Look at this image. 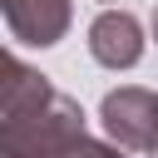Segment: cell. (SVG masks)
I'll return each instance as SVG.
<instances>
[{
    "instance_id": "obj_4",
    "label": "cell",
    "mask_w": 158,
    "mask_h": 158,
    "mask_svg": "<svg viewBox=\"0 0 158 158\" xmlns=\"http://www.w3.org/2000/svg\"><path fill=\"white\" fill-rule=\"evenodd\" d=\"M89 54L104 69H133L143 59V25L133 10H104L89 25Z\"/></svg>"
},
{
    "instance_id": "obj_3",
    "label": "cell",
    "mask_w": 158,
    "mask_h": 158,
    "mask_svg": "<svg viewBox=\"0 0 158 158\" xmlns=\"http://www.w3.org/2000/svg\"><path fill=\"white\" fill-rule=\"evenodd\" d=\"M0 10H5L10 40L30 44V49L59 44L74 25V0H0Z\"/></svg>"
},
{
    "instance_id": "obj_1",
    "label": "cell",
    "mask_w": 158,
    "mask_h": 158,
    "mask_svg": "<svg viewBox=\"0 0 158 158\" xmlns=\"http://www.w3.org/2000/svg\"><path fill=\"white\" fill-rule=\"evenodd\" d=\"M0 148H10V153H74V148H94V138H89V118H84L79 99L49 89L30 114L0 123Z\"/></svg>"
},
{
    "instance_id": "obj_2",
    "label": "cell",
    "mask_w": 158,
    "mask_h": 158,
    "mask_svg": "<svg viewBox=\"0 0 158 158\" xmlns=\"http://www.w3.org/2000/svg\"><path fill=\"white\" fill-rule=\"evenodd\" d=\"M99 123L118 148L158 153V94L143 84H118L99 104Z\"/></svg>"
},
{
    "instance_id": "obj_5",
    "label": "cell",
    "mask_w": 158,
    "mask_h": 158,
    "mask_svg": "<svg viewBox=\"0 0 158 158\" xmlns=\"http://www.w3.org/2000/svg\"><path fill=\"white\" fill-rule=\"evenodd\" d=\"M153 40H158V10H153Z\"/></svg>"
}]
</instances>
